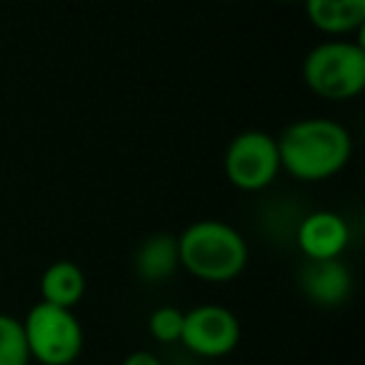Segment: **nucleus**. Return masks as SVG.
<instances>
[{"label": "nucleus", "instance_id": "nucleus-1", "mask_svg": "<svg viewBox=\"0 0 365 365\" xmlns=\"http://www.w3.org/2000/svg\"><path fill=\"white\" fill-rule=\"evenodd\" d=\"M280 168L303 182H320L338 175L353 155L348 128L330 118H303L280 133Z\"/></svg>", "mask_w": 365, "mask_h": 365}, {"label": "nucleus", "instance_id": "nucleus-2", "mask_svg": "<svg viewBox=\"0 0 365 365\" xmlns=\"http://www.w3.org/2000/svg\"><path fill=\"white\" fill-rule=\"evenodd\" d=\"M178 260L203 283H230L248 265V243L230 223L195 220L178 235Z\"/></svg>", "mask_w": 365, "mask_h": 365}, {"label": "nucleus", "instance_id": "nucleus-3", "mask_svg": "<svg viewBox=\"0 0 365 365\" xmlns=\"http://www.w3.org/2000/svg\"><path fill=\"white\" fill-rule=\"evenodd\" d=\"M303 83L323 101H353L365 88V48L353 41H325L303 61Z\"/></svg>", "mask_w": 365, "mask_h": 365}, {"label": "nucleus", "instance_id": "nucleus-4", "mask_svg": "<svg viewBox=\"0 0 365 365\" xmlns=\"http://www.w3.org/2000/svg\"><path fill=\"white\" fill-rule=\"evenodd\" d=\"M31 360L41 365H73L83 353V325L76 313L51 303H36L23 320Z\"/></svg>", "mask_w": 365, "mask_h": 365}, {"label": "nucleus", "instance_id": "nucleus-5", "mask_svg": "<svg viewBox=\"0 0 365 365\" xmlns=\"http://www.w3.org/2000/svg\"><path fill=\"white\" fill-rule=\"evenodd\" d=\"M223 168L230 185L243 193H258L280 173L278 140L263 130L238 133L225 148Z\"/></svg>", "mask_w": 365, "mask_h": 365}, {"label": "nucleus", "instance_id": "nucleus-6", "mask_svg": "<svg viewBox=\"0 0 365 365\" xmlns=\"http://www.w3.org/2000/svg\"><path fill=\"white\" fill-rule=\"evenodd\" d=\"M240 343V323L225 305H198L188 310L182 320L180 345L188 353L205 360L230 355Z\"/></svg>", "mask_w": 365, "mask_h": 365}, {"label": "nucleus", "instance_id": "nucleus-7", "mask_svg": "<svg viewBox=\"0 0 365 365\" xmlns=\"http://www.w3.org/2000/svg\"><path fill=\"white\" fill-rule=\"evenodd\" d=\"M295 240L308 260H333L348 248L350 228L343 215L333 210H315L300 220Z\"/></svg>", "mask_w": 365, "mask_h": 365}, {"label": "nucleus", "instance_id": "nucleus-8", "mask_svg": "<svg viewBox=\"0 0 365 365\" xmlns=\"http://www.w3.org/2000/svg\"><path fill=\"white\" fill-rule=\"evenodd\" d=\"M300 290L310 303L320 308H338L350 298L353 275L340 258L333 260H308L300 270Z\"/></svg>", "mask_w": 365, "mask_h": 365}, {"label": "nucleus", "instance_id": "nucleus-9", "mask_svg": "<svg viewBox=\"0 0 365 365\" xmlns=\"http://www.w3.org/2000/svg\"><path fill=\"white\" fill-rule=\"evenodd\" d=\"M135 273L145 283H163V280L173 278L180 260H178V235L170 233H155L148 235L135 250Z\"/></svg>", "mask_w": 365, "mask_h": 365}, {"label": "nucleus", "instance_id": "nucleus-10", "mask_svg": "<svg viewBox=\"0 0 365 365\" xmlns=\"http://www.w3.org/2000/svg\"><path fill=\"white\" fill-rule=\"evenodd\" d=\"M308 21L325 36H348L365 23V0H303Z\"/></svg>", "mask_w": 365, "mask_h": 365}, {"label": "nucleus", "instance_id": "nucleus-11", "mask_svg": "<svg viewBox=\"0 0 365 365\" xmlns=\"http://www.w3.org/2000/svg\"><path fill=\"white\" fill-rule=\"evenodd\" d=\"M86 288V273L73 260H58V263L48 265L46 273L41 275V300L58 305V308L73 310L83 300Z\"/></svg>", "mask_w": 365, "mask_h": 365}, {"label": "nucleus", "instance_id": "nucleus-12", "mask_svg": "<svg viewBox=\"0 0 365 365\" xmlns=\"http://www.w3.org/2000/svg\"><path fill=\"white\" fill-rule=\"evenodd\" d=\"M23 320L0 313V365H31Z\"/></svg>", "mask_w": 365, "mask_h": 365}, {"label": "nucleus", "instance_id": "nucleus-13", "mask_svg": "<svg viewBox=\"0 0 365 365\" xmlns=\"http://www.w3.org/2000/svg\"><path fill=\"white\" fill-rule=\"evenodd\" d=\"M182 320L185 313L175 305H160L150 313L148 318V330L150 335L163 345H173L180 343V333H182Z\"/></svg>", "mask_w": 365, "mask_h": 365}, {"label": "nucleus", "instance_id": "nucleus-14", "mask_svg": "<svg viewBox=\"0 0 365 365\" xmlns=\"http://www.w3.org/2000/svg\"><path fill=\"white\" fill-rule=\"evenodd\" d=\"M120 365H163V360L150 350H135V353L125 355V360Z\"/></svg>", "mask_w": 365, "mask_h": 365}, {"label": "nucleus", "instance_id": "nucleus-15", "mask_svg": "<svg viewBox=\"0 0 365 365\" xmlns=\"http://www.w3.org/2000/svg\"><path fill=\"white\" fill-rule=\"evenodd\" d=\"M278 3H298V0H278Z\"/></svg>", "mask_w": 365, "mask_h": 365}, {"label": "nucleus", "instance_id": "nucleus-16", "mask_svg": "<svg viewBox=\"0 0 365 365\" xmlns=\"http://www.w3.org/2000/svg\"><path fill=\"white\" fill-rule=\"evenodd\" d=\"M225 3H238V0H225Z\"/></svg>", "mask_w": 365, "mask_h": 365}]
</instances>
